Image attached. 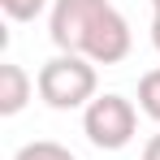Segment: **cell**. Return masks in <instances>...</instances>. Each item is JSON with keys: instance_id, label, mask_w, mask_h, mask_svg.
Here are the masks:
<instances>
[{"instance_id": "obj_1", "label": "cell", "mask_w": 160, "mask_h": 160, "mask_svg": "<svg viewBox=\"0 0 160 160\" xmlns=\"http://www.w3.org/2000/svg\"><path fill=\"white\" fill-rule=\"evenodd\" d=\"M95 61H87L78 52H56L52 61L39 65V78H35V91L39 100L56 112H69V108H87L95 100Z\"/></svg>"}, {"instance_id": "obj_2", "label": "cell", "mask_w": 160, "mask_h": 160, "mask_svg": "<svg viewBox=\"0 0 160 160\" xmlns=\"http://www.w3.org/2000/svg\"><path fill=\"white\" fill-rule=\"evenodd\" d=\"M82 134L100 152H121V147H130L134 134H138V108L126 95H117V91L95 95L91 104L82 108Z\"/></svg>"}, {"instance_id": "obj_3", "label": "cell", "mask_w": 160, "mask_h": 160, "mask_svg": "<svg viewBox=\"0 0 160 160\" xmlns=\"http://www.w3.org/2000/svg\"><path fill=\"white\" fill-rule=\"evenodd\" d=\"M108 9H112V0H52V9H48V35H52V43L61 52L82 56L95 22Z\"/></svg>"}, {"instance_id": "obj_4", "label": "cell", "mask_w": 160, "mask_h": 160, "mask_svg": "<svg viewBox=\"0 0 160 160\" xmlns=\"http://www.w3.org/2000/svg\"><path fill=\"white\" fill-rule=\"evenodd\" d=\"M130 48H134V30H130V22L121 18V9L112 4L104 18L95 22V30H91V39H87L82 56L95 61V65H117V61L130 56Z\"/></svg>"}, {"instance_id": "obj_5", "label": "cell", "mask_w": 160, "mask_h": 160, "mask_svg": "<svg viewBox=\"0 0 160 160\" xmlns=\"http://www.w3.org/2000/svg\"><path fill=\"white\" fill-rule=\"evenodd\" d=\"M30 91H35V82L22 65H13V61H4L0 65V117H18L22 108H26Z\"/></svg>"}, {"instance_id": "obj_6", "label": "cell", "mask_w": 160, "mask_h": 160, "mask_svg": "<svg viewBox=\"0 0 160 160\" xmlns=\"http://www.w3.org/2000/svg\"><path fill=\"white\" fill-rule=\"evenodd\" d=\"M13 160H78L65 143H52V138H35V143H26V147H18L13 152Z\"/></svg>"}, {"instance_id": "obj_7", "label": "cell", "mask_w": 160, "mask_h": 160, "mask_svg": "<svg viewBox=\"0 0 160 160\" xmlns=\"http://www.w3.org/2000/svg\"><path fill=\"white\" fill-rule=\"evenodd\" d=\"M138 108H143L152 121H160V69H147V74L138 78Z\"/></svg>"}, {"instance_id": "obj_8", "label": "cell", "mask_w": 160, "mask_h": 160, "mask_svg": "<svg viewBox=\"0 0 160 160\" xmlns=\"http://www.w3.org/2000/svg\"><path fill=\"white\" fill-rule=\"evenodd\" d=\"M0 9H4L13 22H35L43 9H52V0H0Z\"/></svg>"}, {"instance_id": "obj_9", "label": "cell", "mask_w": 160, "mask_h": 160, "mask_svg": "<svg viewBox=\"0 0 160 160\" xmlns=\"http://www.w3.org/2000/svg\"><path fill=\"white\" fill-rule=\"evenodd\" d=\"M138 160H160V134H152V138L143 143V156Z\"/></svg>"}, {"instance_id": "obj_10", "label": "cell", "mask_w": 160, "mask_h": 160, "mask_svg": "<svg viewBox=\"0 0 160 160\" xmlns=\"http://www.w3.org/2000/svg\"><path fill=\"white\" fill-rule=\"evenodd\" d=\"M152 48L160 52V13H152Z\"/></svg>"}, {"instance_id": "obj_11", "label": "cell", "mask_w": 160, "mask_h": 160, "mask_svg": "<svg viewBox=\"0 0 160 160\" xmlns=\"http://www.w3.org/2000/svg\"><path fill=\"white\" fill-rule=\"evenodd\" d=\"M152 13H160V0H152Z\"/></svg>"}]
</instances>
